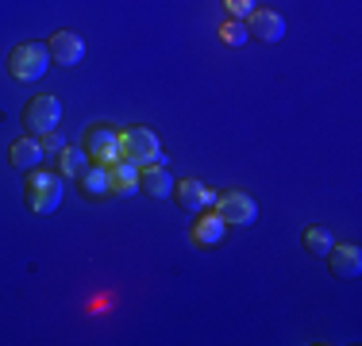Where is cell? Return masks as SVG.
<instances>
[{
	"label": "cell",
	"instance_id": "1",
	"mask_svg": "<svg viewBox=\"0 0 362 346\" xmlns=\"http://www.w3.org/2000/svg\"><path fill=\"white\" fill-rule=\"evenodd\" d=\"M62 189L66 177L58 169H28V181H23V204L35 215H50L58 204H62Z\"/></svg>",
	"mask_w": 362,
	"mask_h": 346
},
{
	"label": "cell",
	"instance_id": "2",
	"mask_svg": "<svg viewBox=\"0 0 362 346\" xmlns=\"http://www.w3.org/2000/svg\"><path fill=\"white\" fill-rule=\"evenodd\" d=\"M119 158L135 162V166H158V162H166V154H162V143L154 131H146V127H132V131L119 135Z\"/></svg>",
	"mask_w": 362,
	"mask_h": 346
},
{
	"label": "cell",
	"instance_id": "3",
	"mask_svg": "<svg viewBox=\"0 0 362 346\" xmlns=\"http://www.w3.org/2000/svg\"><path fill=\"white\" fill-rule=\"evenodd\" d=\"M8 69H12L16 81H39L42 73L50 69V50L47 42H20V47L8 54Z\"/></svg>",
	"mask_w": 362,
	"mask_h": 346
},
{
	"label": "cell",
	"instance_id": "4",
	"mask_svg": "<svg viewBox=\"0 0 362 346\" xmlns=\"http://www.w3.org/2000/svg\"><path fill=\"white\" fill-rule=\"evenodd\" d=\"M58 124H62V104H58L54 97H35L28 100V108H23V127H28V135H50L58 131Z\"/></svg>",
	"mask_w": 362,
	"mask_h": 346
},
{
	"label": "cell",
	"instance_id": "5",
	"mask_svg": "<svg viewBox=\"0 0 362 346\" xmlns=\"http://www.w3.org/2000/svg\"><path fill=\"white\" fill-rule=\"evenodd\" d=\"M212 208H216V215L228 227H247V223L258 220V204L247 193H235V189H231V193H220Z\"/></svg>",
	"mask_w": 362,
	"mask_h": 346
},
{
	"label": "cell",
	"instance_id": "6",
	"mask_svg": "<svg viewBox=\"0 0 362 346\" xmlns=\"http://www.w3.org/2000/svg\"><path fill=\"white\" fill-rule=\"evenodd\" d=\"M81 150L89 154V162L108 166V162L119 158V135L112 131V127H89L85 138H81Z\"/></svg>",
	"mask_w": 362,
	"mask_h": 346
},
{
	"label": "cell",
	"instance_id": "7",
	"mask_svg": "<svg viewBox=\"0 0 362 346\" xmlns=\"http://www.w3.org/2000/svg\"><path fill=\"white\" fill-rule=\"evenodd\" d=\"M174 201L185 208V212H204V208L216 204V189L204 185V181H174Z\"/></svg>",
	"mask_w": 362,
	"mask_h": 346
},
{
	"label": "cell",
	"instance_id": "8",
	"mask_svg": "<svg viewBox=\"0 0 362 346\" xmlns=\"http://www.w3.org/2000/svg\"><path fill=\"white\" fill-rule=\"evenodd\" d=\"M327 270H332V277H343V281H355V277L362 273V254H358V246L355 242H339L335 246L332 242V250H327Z\"/></svg>",
	"mask_w": 362,
	"mask_h": 346
},
{
	"label": "cell",
	"instance_id": "9",
	"mask_svg": "<svg viewBox=\"0 0 362 346\" xmlns=\"http://www.w3.org/2000/svg\"><path fill=\"white\" fill-rule=\"evenodd\" d=\"M47 50H50V62L58 66H77L85 58V42L77 31H54L47 39Z\"/></svg>",
	"mask_w": 362,
	"mask_h": 346
},
{
	"label": "cell",
	"instance_id": "10",
	"mask_svg": "<svg viewBox=\"0 0 362 346\" xmlns=\"http://www.w3.org/2000/svg\"><path fill=\"white\" fill-rule=\"evenodd\" d=\"M243 23H247V35L258 42H281V35H286V20L278 12H266V8H255Z\"/></svg>",
	"mask_w": 362,
	"mask_h": 346
},
{
	"label": "cell",
	"instance_id": "11",
	"mask_svg": "<svg viewBox=\"0 0 362 346\" xmlns=\"http://www.w3.org/2000/svg\"><path fill=\"white\" fill-rule=\"evenodd\" d=\"M108 193H116V196H135L139 193V166L127 162V158L108 162Z\"/></svg>",
	"mask_w": 362,
	"mask_h": 346
},
{
	"label": "cell",
	"instance_id": "12",
	"mask_svg": "<svg viewBox=\"0 0 362 346\" xmlns=\"http://www.w3.org/2000/svg\"><path fill=\"white\" fill-rule=\"evenodd\" d=\"M223 231H228V223L220 220L216 212H209V208H204V215H197L193 220V227H189V239L197 242V246H220L223 242Z\"/></svg>",
	"mask_w": 362,
	"mask_h": 346
},
{
	"label": "cell",
	"instance_id": "13",
	"mask_svg": "<svg viewBox=\"0 0 362 346\" xmlns=\"http://www.w3.org/2000/svg\"><path fill=\"white\" fill-rule=\"evenodd\" d=\"M42 158H47V154H42V143L35 135H23V138H16L12 143V150H8V162H12L16 169H39L42 166Z\"/></svg>",
	"mask_w": 362,
	"mask_h": 346
},
{
	"label": "cell",
	"instance_id": "14",
	"mask_svg": "<svg viewBox=\"0 0 362 346\" xmlns=\"http://www.w3.org/2000/svg\"><path fill=\"white\" fill-rule=\"evenodd\" d=\"M139 193L146 196H174V177H170V169L162 166H143L139 169Z\"/></svg>",
	"mask_w": 362,
	"mask_h": 346
},
{
	"label": "cell",
	"instance_id": "15",
	"mask_svg": "<svg viewBox=\"0 0 362 346\" xmlns=\"http://www.w3.org/2000/svg\"><path fill=\"white\" fill-rule=\"evenodd\" d=\"M77 181H81V193L89 196V201L108 196V166H100V162H89V169H85Z\"/></svg>",
	"mask_w": 362,
	"mask_h": 346
},
{
	"label": "cell",
	"instance_id": "16",
	"mask_svg": "<svg viewBox=\"0 0 362 346\" xmlns=\"http://www.w3.org/2000/svg\"><path fill=\"white\" fill-rule=\"evenodd\" d=\"M85 169H89V154L81 146H62L58 150V173L62 177H81Z\"/></svg>",
	"mask_w": 362,
	"mask_h": 346
},
{
	"label": "cell",
	"instance_id": "17",
	"mask_svg": "<svg viewBox=\"0 0 362 346\" xmlns=\"http://www.w3.org/2000/svg\"><path fill=\"white\" fill-rule=\"evenodd\" d=\"M300 242H305V250L308 254H316V258H324L327 250H332V231L327 227H305V235H300Z\"/></svg>",
	"mask_w": 362,
	"mask_h": 346
},
{
	"label": "cell",
	"instance_id": "18",
	"mask_svg": "<svg viewBox=\"0 0 362 346\" xmlns=\"http://www.w3.org/2000/svg\"><path fill=\"white\" fill-rule=\"evenodd\" d=\"M220 39L228 42V47H243V42H247V23L243 20H228L220 28Z\"/></svg>",
	"mask_w": 362,
	"mask_h": 346
},
{
	"label": "cell",
	"instance_id": "19",
	"mask_svg": "<svg viewBox=\"0 0 362 346\" xmlns=\"http://www.w3.org/2000/svg\"><path fill=\"white\" fill-rule=\"evenodd\" d=\"M223 8H228L231 20H247L255 12V0H223Z\"/></svg>",
	"mask_w": 362,
	"mask_h": 346
},
{
	"label": "cell",
	"instance_id": "20",
	"mask_svg": "<svg viewBox=\"0 0 362 346\" xmlns=\"http://www.w3.org/2000/svg\"><path fill=\"white\" fill-rule=\"evenodd\" d=\"M39 143H42V154H58V150H62V135H58V131H50V135H42L39 138Z\"/></svg>",
	"mask_w": 362,
	"mask_h": 346
}]
</instances>
